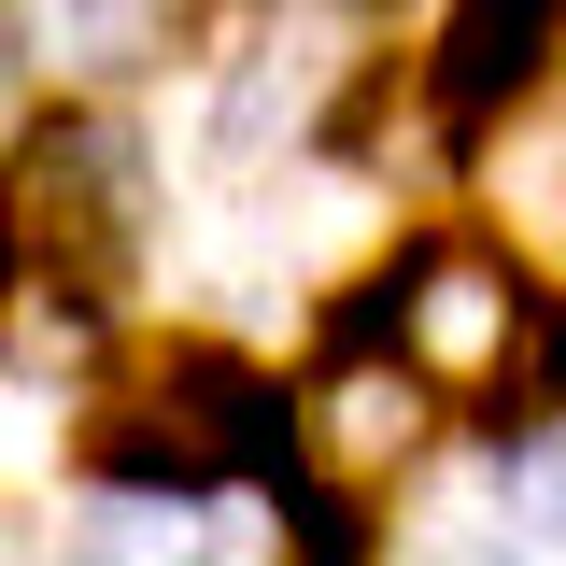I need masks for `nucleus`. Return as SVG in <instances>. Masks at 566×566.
<instances>
[{
    "instance_id": "1",
    "label": "nucleus",
    "mask_w": 566,
    "mask_h": 566,
    "mask_svg": "<svg viewBox=\"0 0 566 566\" xmlns=\"http://www.w3.org/2000/svg\"><path fill=\"white\" fill-rule=\"evenodd\" d=\"M354 326H382V340L424 368V397L439 411H482L495 439H538L566 424V312L538 283L495 255L482 227H439V241H397L382 270L340 297Z\"/></svg>"
},
{
    "instance_id": "2",
    "label": "nucleus",
    "mask_w": 566,
    "mask_h": 566,
    "mask_svg": "<svg viewBox=\"0 0 566 566\" xmlns=\"http://www.w3.org/2000/svg\"><path fill=\"white\" fill-rule=\"evenodd\" d=\"M85 482L99 495H241V482H297V439H283V382L227 340H156L114 354L99 397L71 424Z\"/></svg>"
},
{
    "instance_id": "3",
    "label": "nucleus",
    "mask_w": 566,
    "mask_h": 566,
    "mask_svg": "<svg viewBox=\"0 0 566 566\" xmlns=\"http://www.w3.org/2000/svg\"><path fill=\"white\" fill-rule=\"evenodd\" d=\"M199 71H212V156L241 170L326 156L354 99L382 85V0H199Z\"/></svg>"
},
{
    "instance_id": "4",
    "label": "nucleus",
    "mask_w": 566,
    "mask_h": 566,
    "mask_svg": "<svg viewBox=\"0 0 566 566\" xmlns=\"http://www.w3.org/2000/svg\"><path fill=\"white\" fill-rule=\"evenodd\" d=\"M142 227H156V170H142V128L114 99H57L14 128V170H0V241L29 283H85L114 297L142 270Z\"/></svg>"
},
{
    "instance_id": "5",
    "label": "nucleus",
    "mask_w": 566,
    "mask_h": 566,
    "mask_svg": "<svg viewBox=\"0 0 566 566\" xmlns=\"http://www.w3.org/2000/svg\"><path fill=\"white\" fill-rule=\"evenodd\" d=\"M439 397H424V368L382 326H326L312 340V368L283 382V439H297V482L312 495H340V510H368V495H397V482H424V453H439Z\"/></svg>"
},
{
    "instance_id": "6",
    "label": "nucleus",
    "mask_w": 566,
    "mask_h": 566,
    "mask_svg": "<svg viewBox=\"0 0 566 566\" xmlns=\"http://www.w3.org/2000/svg\"><path fill=\"white\" fill-rule=\"evenodd\" d=\"M453 170H468V199H482V241L566 312V57L538 71V85H524Z\"/></svg>"
},
{
    "instance_id": "7",
    "label": "nucleus",
    "mask_w": 566,
    "mask_h": 566,
    "mask_svg": "<svg viewBox=\"0 0 566 566\" xmlns=\"http://www.w3.org/2000/svg\"><path fill=\"white\" fill-rule=\"evenodd\" d=\"M553 57H566V0H453L439 43H424V114H439V142L468 156Z\"/></svg>"
},
{
    "instance_id": "8",
    "label": "nucleus",
    "mask_w": 566,
    "mask_h": 566,
    "mask_svg": "<svg viewBox=\"0 0 566 566\" xmlns=\"http://www.w3.org/2000/svg\"><path fill=\"white\" fill-rule=\"evenodd\" d=\"M57 566H212V510L199 495H99L57 538Z\"/></svg>"
},
{
    "instance_id": "9",
    "label": "nucleus",
    "mask_w": 566,
    "mask_h": 566,
    "mask_svg": "<svg viewBox=\"0 0 566 566\" xmlns=\"http://www.w3.org/2000/svg\"><path fill=\"white\" fill-rule=\"evenodd\" d=\"M170 29H185V0H43V57H57V71H99V85L156 71Z\"/></svg>"
},
{
    "instance_id": "10",
    "label": "nucleus",
    "mask_w": 566,
    "mask_h": 566,
    "mask_svg": "<svg viewBox=\"0 0 566 566\" xmlns=\"http://www.w3.org/2000/svg\"><path fill=\"white\" fill-rule=\"evenodd\" d=\"M510 468H495V524L524 538V553H566V424H538V439H495Z\"/></svg>"
},
{
    "instance_id": "11",
    "label": "nucleus",
    "mask_w": 566,
    "mask_h": 566,
    "mask_svg": "<svg viewBox=\"0 0 566 566\" xmlns=\"http://www.w3.org/2000/svg\"><path fill=\"white\" fill-rule=\"evenodd\" d=\"M283 566H382V538H368V510H340V495H312V482H283Z\"/></svg>"
},
{
    "instance_id": "12",
    "label": "nucleus",
    "mask_w": 566,
    "mask_h": 566,
    "mask_svg": "<svg viewBox=\"0 0 566 566\" xmlns=\"http://www.w3.org/2000/svg\"><path fill=\"white\" fill-rule=\"evenodd\" d=\"M411 566H538V553H524L495 510H453V524H424V553H411Z\"/></svg>"
},
{
    "instance_id": "13",
    "label": "nucleus",
    "mask_w": 566,
    "mask_h": 566,
    "mask_svg": "<svg viewBox=\"0 0 566 566\" xmlns=\"http://www.w3.org/2000/svg\"><path fill=\"white\" fill-rule=\"evenodd\" d=\"M14 71H29V29H14V0H0V114H14Z\"/></svg>"
},
{
    "instance_id": "14",
    "label": "nucleus",
    "mask_w": 566,
    "mask_h": 566,
    "mask_svg": "<svg viewBox=\"0 0 566 566\" xmlns=\"http://www.w3.org/2000/svg\"><path fill=\"white\" fill-rule=\"evenodd\" d=\"M0 566H57V553H43V538H29V524L0 510Z\"/></svg>"
},
{
    "instance_id": "15",
    "label": "nucleus",
    "mask_w": 566,
    "mask_h": 566,
    "mask_svg": "<svg viewBox=\"0 0 566 566\" xmlns=\"http://www.w3.org/2000/svg\"><path fill=\"white\" fill-rule=\"evenodd\" d=\"M0 283H14V241H0Z\"/></svg>"
}]
</instances>
